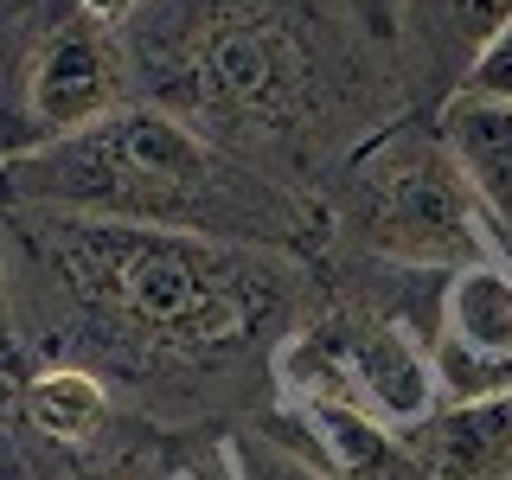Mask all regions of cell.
Masks as SVG:
<instances>
[{
	"label": "cell",
	"mask_w": 512,
	"mask_h": 480,
	"mask_svg": "<svg viewBox=\"0 0 512 480\" xmlns=\"http://www.w3.org/2000/svg\"><path fill=\"white\" fill-rule=\"evenodd\" d=\"M0 244L32 359L84 365L154 423H199L276 384V346L327 295L308 256L186 231L0 205Z\"/></svg>",
	"instance_id": "6da1fadb"
},
{
	"label": "cell",
	"mask_w": 512,
	"mask_h": 480,
	"mask_svg": "<svg viewBox=\"0 0 512 480\" xmlns=\"http://www.w3.org/2000/svg\"><path fill=\"white\" fill-rule=\"evenodd\" d=\"M122 39L135 103L308 199L372 128L410 109L397 58L333 0H148Z\"/></svg>",
	"instance_id": "7a4b0ae2"
},
{
	"label": "cell",
	"mask_w": 512,
	"mask_h": 480,
	"mask_svg": "<svg viewBox=\"0 0 512 480\" xmlns=\"http://www.w3.org/2000/svg\"><path fill=\"white\" fill-rule=\"evenodd\" d=\"M0 205L263 244L308 256V263H320V250L333 244L320 199L244 167L237 154L212 148L199 128H186L154 103H128L96 128L7 154L0 160Z\"/></svg>",
	"instance_id": "3957f363"
},
{
	"label": "cell",
	"mask_w": 512,
	"mask_h": 480,
	"mask_svg": "<svg viewBox=\"0 0 512 480\" xmlns=\"http://www.w3.org/2000/svg\"><path fill=\"white\" fill-rule=\"evenodd\" d=\"M327 237L359 263H384L397 276H455V269L500 256L487 212L461 180L455 154L442 148L436 116L404 109L333 167L327 192Z\"/></svg>",
	"instance_id": "277c9868"
},
{
	"label": "cell",
	"mask_w": 512,
	"mask_h": 480,
	"mask_svg": "<svg viewBox=\"0 0 512 480\" xmlns=\"http://www.w3.org/2000/svg\"><path fill=\"white\" fill-rule=\"evenodd\" d=\"M269 378H276V397H333V404L365 410L397 442L442 404L429 340H416L404 314L333 282L320 295V308L276 346Z\"/></svg>",
	"instance_id": "5b68a950"
},
{
	"label": "cell",
	"mask_w": 512,
	"mask_h": 480,
	"mask_svg": "<svg viewBox=\"0 0 512 480\" xmlns=\"http://www.w3.org/2000/svg\"><path fill=\"white\" fill-rule=\"evenodd\" d=\"M135 103V64H128L122 26H96L77 7H64L45 20L39 45L26 58V84H20V148L96 128L103 116ZM13 148V154H20Z\"/></svg>",
	"instance_id": "8992f818"
},
{
	"label": "cell",
	"mask_w": 512,
	"mask_h": 480,
	"mask_svg": "<svg viewBox=\"0 0 512 480\" xmlns=\"http://www.w3.org/2000/svg\"><path fill=\"white\" fill-rule=\"evenodd\" d=\"M429 365H436L442 404H474V397L512 391V263L506 256H480V263L442 276Z\"/></svg>",
	"instance_id": "52a82bcc"
},
{
	"label": "cell",
	"mask_w": 512,
	"mask_h": 480,
	"mask_svg": "<svg viewBox=\"0 0 512 480\" xmlns=\"http://www.w3.org/2000/svg\"><path fill=\"white\" fill-rule=\"evenodd\" d=\"M512 20V0H404L397 26V77L404 103H442L468 77L474 52Z\"/></svg>",
	"instance_id": "ba28073f"
},
{
	"label": "cell",
	"mask_w": 512,
	"mask_h": 480,
	"mask_svg": "<svg viewBox=\"0 0 512 480\" xmlns=\"http://www.w3.org/2000/svg\"><path fill=\"white\" fill-rule=\"evenodd\" d=\"M7 423L32 448H96L122 429V397L84 365H32L7 397Z\"/></svg>",
	"instance_id": "9c48e42d"
},
{
	"label": "cell",
	"mask_w": 512,
	"mask_h": 480,
	"mask_svg": "<svg viewBox=\"0 0 512 480\" xmlns=\"http://www.w3.org/2000/svg\"><path fill=\"white\" fill-rule=\"evenodd\" d=\"M423 480H512V391L474 404H436L404 436Z\"/></svg>",
	"instance_id": "30bf717a"
},
{
	"label": "cell",
	"mask_w": 512,
	"mask_h": 480,
	"mask_svg": "<svg viewBox=\"0 0 512 480\" xmlns=\"http://www.w3.org/2000/svg\"><path fill=\"white\" fill-rule=\"evenodd\" d=\"M429 116H436V135L455 154V167L468 180V192L480 199V212L512 231V103H493V96H474V90H448Z\"/></svg>",
	"instance_id": "8fae6325"
},
{
	"label": "cell",
	"mask_w": 512,
	"mask_h": 480,
	"mask_svg": "<svg viewBox=\"0 0 512 480\" xmlns=\"http://www.w3.org/2000/svg\"><path fill=\"white\" fill-rule=\"evenodd\" d=\"M58 13V0H0V128L20 148V84H26V58L39 45L45 20Z\"/></svg>",
	"instance_id": "7c38bea8"
},
{
	"label": "cell",
	"mask_w": 512,
	"mask_h": 480,
	"mask_svg": "<svg viewBox=\"0 0 512 480\" xmlns=\"http://www.w3.org/2000/svg\"><path fill=\"white\" fill-rule=\"evenodd\" d=\"M32 346L20 327V295H13V269H7V244H0V391H13L20 378H32Z\"/></svg>",
	"instance_id": "4fadbf2b"
},
{
	"label": "cell",
	"mask_w": 512,
	"mask_h": 480,
	"mask_svg": "<svg viewBox=\"0 0 512 480\" xmlns=\"http://www.w3.org/2000/svg\"><path fill=\"white\" fill-rule=\"evenodd\" d=\"M455 90H474V96H493V103H512V20L474 52L468 77H461Z\"/></svg>",
	"instance_id": "5bb4252c"
},
{
	"label": "cell",
	"mask_w": 512,
	"mask_h": 480,
	"mask_svg": "<svg viewBox=\"0 0 512 480\" xmlns=\"http://www.w3.org/2000/svg\"><path fill=\"white\" fill-rule=\"evenodd\" d=\"M333 7H340L346 20L378 45V52H391V58H397V26H404V0H333Z\"/></svg>",
	"instance_id": "9a60e30c"
},
{
	"label": "cell",
	"mask_w": 512,
	"mask_h": 480,
	"mask_svg": "<svg viewBox=\"0 0 512 480\" xmlns=\"http://www.w3.org/2000/svg\"><path fill=\"white\" fill-rule=\"evenodd\" d=\"M64 7H77V13H84V20H96V26H128L141 7H148V0H64Z\"/></svg>",
	"instance_id": "2e32d148"
},
{
	"label": "cell",
	"mask_w": 512,
	"mask_h": 480,
	"mask_svg": "<svg viewBox=\"0 0 512 480\" xmlns=\"http://www.w3.org/2000/svg\"><path fill=\"white\" fill-rule=\"evenodd\" d=\"M7 397H13V391H0V429H7Z\"/></svg>",
	"instance_id": "e0dca14e"
},
{
	"label": "cell",
	"mask_w": 512,
	"mask_h": 480,
	"mask_svg": "<svg viewBox=\"0 0 512 480\" xmlns=\"http://www.w3.org/2000/svg\"><path fill=\"white\" fill-rule=\"evenodd\" d=\"M13 154V141H7V128H0V160H7Z\"/></svg>",
	"instance_id": "ac0fdd59"
},
{
	"label": "cell",
	"mask_w": 512,
	"mask_h": 480,
	"mask_svg": "<svg viewBox=\"0 0 512 480\" xmlns=\"http://www.w3.org/2000/svg\"><path fill=\"white\" fill-rule=\"evenodd\" d=\"M180 480H192V474H186V468H180ZM244 480H250V474H244ZM295 480H308V474H295Z\"/></svg>",
	"instance_id": "d6986e66"
}]
</instances>
